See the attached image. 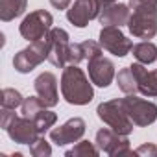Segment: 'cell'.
<instances>
[{"mask_svg":"<svg viewBox=\"0 0 157 157\" xmlns=\"http://www.w3.org/2000/svg\"><path fill=\"white\" fill-rule=\"evenodd\" d=\"M61 93H63V98L72 105H85L94 96L85 72L78 65H67L63 68Z\"/></svg>","mask_w":157,"mask_h":157,"instance_id":"obj_1","label":"cell"},{"mask_svg":"<svg viewBox=\"0 0 157 157\" xmlns=\"http://www.w3.org/2000/svg\"><path fill=\"white\" fill-rule=\"evenodd\" d=\"M52 32V30H50ZM50 48H52V35L48 33L46 37L32 43L28 48L21 50L15 57H13V67L26 74V72H32L37 65H41L44 59H48V54H50Z\"/></svg>","mask_w":157,"mask_h":157,"instance_id":"obj_2","label":"cell"},{"mask_svg":"<svg viewBox=\"0 0 157 157\" xmlns=\"http://www.w3.org/2000/svg\"><path fill=\"white\" fill-rule=\"evenodd\" d=\"M96 113H98L100 120H104L113 131H117L120 135H129L133 126H135L133 120L129 118V115L126 113L120 100H109V102L100 104Z\"/></svg>","mask_w":157,"mask_h":157,"instance_id":"obj_3","label":"cell"},{"mask_svg":"<svg viewBox=\"0 0 157 157\" xmlns=\"http://www.w3.org/2000/svg\"><path fill=\"white\" fill-rule=\"evenodd\" d=\"M128 28L131 35L139 39H151L157 33V6H139L133 8L129 15Z\"/></svg>","mask_w":157,"mask_h":157,"instance_id":"obj_4","label":"cell"},{"mask_svg":"<svg viewBox=\"0 0 157 157\" xmlns=\"http://www.w3.org/2000/svg\"><path fill=\"white\" fill-rule=\"evenodd\" d=\"M120 102L135 126L144 128V126H150L157 120V105L153 102L137 98L135 94H128L126 98H120Z\"/></svg>","mask_w":157,"mask_h":157,"instance_id":"obj_5","label":"cell"},{"mask_svg":"<svg viewBox=\"0 0 157 157\" xmlns=\"http://www.w3.org/2000/svg\"><path fill=\"white\" fill-rule=\"evenodd\" d=\"M52 22H54V19L48 11H44V10L32 11L21 22V35L24 39H28L30 43H35V41H39L50 33Z\"/></svg>","mask_w":157,"mask_h":157,"instance_id":"obj_6","label":"cell"},{"mask_svg":"<svg viewBox=\"0 0 157 157\" xmlns=\"http://www.w3.org/2000/svg\"><path fill=\"white\" fill-rule=\"evenodd\" d=\"M100 44L104 50H107L118 57L128 56L133 48V43L120 32L118 26H104L100 32Z\"/></svg>","mask_w":157,"mask_h":157,"instance_id":"obj_7","label":"cell"},{"mask_svg":"<svg viewBox=\"0 0 157 157\" xmlns=\"http://www.w3.org/2000/svg\"><path fill=\"white\" fill-rule=\"evenodd\" d=\"M100 11H102V0H76L67 10V19L78 28H85L89 21L100 15Z\"/></svg>","mask_w":157,"mask_h":157,"instance_id":"obj_8","label":"cell"},{"mask_svg":"<svg viewBox=\"0 0 157 157\" xmlns=\"http://www.w3.org/2000/svg\"><path fill=\"white\" fill-rule=\"evenodd\" d=\"M96 146L105 151L107 155H131L135 151L129 150V140L126 139V135H120L113 129H100L96 133Z\"/></svg>","mask_w":157,"mask_h":157,"instance_id":"obj_9","label":"cell"},{"mask_svg":"<svg viewBox=\"0 0 157 157\" xmlns=\"http://www.w3.org/2000/svg\"><path fill=\"white\" fill-rule=\"evenodd\" d=\"M6 131L19 144H33L41 137L33 118H28V117H15Z\"/></svg>","mask_w":157,"mask_h":157,"instance_id":"obj_10","label":"cell"},{"mask_svg":"<svg viewBox=\"0 0 157 157\" xmlns=\"http://www.w3.org/2000/svg\"><path fill=\"white\" fill-rule=\"evenodd\" d=\"M85 120L80 118V117H74L70 118L68 122H65L63 126L56 128L50 131V139L52 142H56L57 146H63V144H70V142H78L83 133H85Z\"/></svg>","mask_w":157,"mask_h":157,"instance_id":"obj_11","label":"cell"},{"mask_svg":"<svg viewBox=\"0 0 157 157\" xmlns=\"http://www.w3.org/2000/svg\"><path fill=\"white\" fill-rule=\"evenodd\" d=\"M50 35H52V48L48 54V61L54 67L65 68L68 65V48H70L68 33L61 28H52Z\"/></svg>","mask_w":157,"mask_h":157,"instance_id":"obj_12","label":"cell"},{"mask_svg":"<svg viewBox=\"0 0 157 157\" xmlns=\"http://www.w3.org/2000/svg\"><path fill=\"white\" fill-rule=\"evenodd\" d=\"M35 93L39 96V100L43 102L44 107H54L59 102V94H57V78L52 72H43L35 78L33 82Z\"/></svg>","mask_w":157,"mask_h":157,"instance_id":"obj_13","label":"cell"},{"mask_svg":"<svg viewBox=\"0 0 157 157\" xmlns=\"http://www.w3.org/2000/svg\"><path fill=\"white\" fill-rule=\"evenodd\" d=\"M89 76H91V82L94 85L107 87L115 78V65L111 63V59L98 56V57L89 61Z\"/></svg>","mask_w":157,"mask_h":157,"instance_id":"obj_14","label":"cell"},{"mask_svg":"<svg viewBox=\"0 0 157 157\" xmlns=\"http://www.w3.org/2000/svg\"><path fill=\"white\" fill-rule=\"evenodd\" d=\"M137 82H139V93L148 96V98H153L157 96V70H150L144 68L142 63H133L129 65Z\"/></svg>","mask_w":157,"mask_h":157,"instance_id":"obj_15","label":"cell"},{"mask_svg":"<svg viewBox=\"0 0 157 157\" xmlns=\"http://www.w3.org/2000/svg\"><path fill=\"white\" fill-rule=\"evenodd\" d=\"M100 22L104 26H122V24H128L129 21V6H124V4H107V6H102V11H100Z\"/></svg>","mask_w":157,"mask_h":157,"instance_id":"obj_16","label":"cell"},{"mask_svg":"<svg viewBox=\"0 0 157 157\" xmlns=\"http://www.w3.org/2000/svg\"><path fill=\"white\" fill-rule=\"evenodd\" d=\"M26 10V0H0V19L4 22L13 21Z\"/></svg>","mask_w":157,"mask_h":157,"instance_id":"obj_17","label":"cell"},{"mask_svg":"<svg viewBox=\"0 0 157 157\" xmlns=\"http://www.w3.org/2000/svg\"><path fill=\"white\" fill-rule=\"evenodd\" d=\"M131 52L137 57V61L142 63V65H150V63H153L157 59V46L153 43H148V41L139 43V44H133Z\"/></svg>","mask_w":157,"mask_h":157,"instance_id":"obj_18","label":"cell"},{"mask_svg":"<svg viewBox=\"0 0 157 157\" xmlns=\"http://www.w3.org/2000/svg\"><path fill=\"white\" fill-rule=\"evenodd\" d=\"M117 83H118V87H120L126 94H135V93H139V82H137V78H135L131 67H126V68H122V70L118 72Z\"/></svg>","mask_w":157,"mask_h":157,"instance_id":"obj_19","label":"cell"},{"mask_svg":"<svg viewBox=\"0 0 157 157\" xmlns=\"http://www.w3.org/2000/svg\"><path fill=\"white\" fill-rule=\"evenodd\" d=\"M56 120H57V115L52 113V111H46V107L41 109V111L33 117V122H35V126H37V129H39L41 135H43L48 128H52V126L56 124Z\"/></svg>","mask_w":157,"mask_h":157,"instance_id":"obj_20","label":"cell"},{"mask_svg":"<svg viewBox=\"0 0 157 157\" xmlns=\"http://www.w3.org/2000/svg\"><path fill=\"white\" fill-rule=\"evenodd\" d=\"M2 107H10V109H17L19 105H22L24 98L19 91L15 89H2V96H0Z\"/></svg>","mask_w":157,"mask_h":157,"instance_id":"obj_21","label":"cell"},{"mask_svg":"<svg viewBox=\"0 0 157 157\" xmlns=\"http://www.w3.org/2000/svg\"><path fill=\"white\" fill-rule=\"evenodd\" d=\"M68 157H80V155H85V157H96L98 155V148L94 144H91L89 140H82V142H78L72 150L67 151Z\"/></svg>","mask_w":157,"mask_h":157,"instance_id":"obj_22","label":"cell"},{"mask_svg":"<svg viewBox=\"0 0 157 157\" xmlns=\"http://www.w3.org/2000/svg\"><path fill=\"white\" fill-rule=\"evenodd\" d=\"M21 109H22V117L33 118L41 109H44V105H43V102L39 100V96H30V98H24Z\"/></svg>","mask_w":157,"mask_h":157,"instance_id":"obj_23","label":"cell"},{"mask_svg":"<svg viewBox=\"0 0 157 157\" xmlns=\"http://www.w3.org/2000/svg\"><path fill=\"white\" fill-rule=\"evenodd\" d=\"M80 46H82V52H83V59H87V61H91V59L102 56V44H100V43L83 41V43H80Z\"/></svg>","mask_w":157,"mask_h":157,"instance_id":"obj_24","label":"cell"},{"mask_svg":"<svg viewBox=\"0 0 157 157\" xmlns=\"http://www.w3.org/2000/svg\"><path fill=\"white\" fill-rule=\"evenodd\" d=\"M30 153L33 157H48L52 153V148L50 144L44 140V137H39L33 144H30Z\"/></svg>","mask_w":157,"mask_h":157,"instance_id":"obj_25","label":"cell"},{"mask_svg":"<svg viewBox=\"0 0 157 157\" xmlns=\"http://www.w3.org/2000/svg\"><path fill=\"white\" fill-rule=\"evenodd\" d=\"M2 118H0V126H2L4 129H8V126L11 124V120L17 117L15 115V109H10V107H2Z\"/></svg>","mask_w":157,"mask_h":157,"instance_id":"obj_26","label":"cell"},{"mask_svg":"<svg viewBox=\"0 0 157 157\" xmlns=\"http://www.w3.org/2000/svg\"><path fill=\"white\" fill-rule=\"evenodd\" d=\"M135 155H157V148L153 144H142L135 150Z\"/></svg>","mask_w":157,"mask_h":157,"instance_id":"obj_27","label":"cell"},{"mask_svg":"<svg viewBox=\"0 0 157 157\" xmlns=\"http://www.w3.org/2000/svg\"><path fill=\"white\" fill-rule=\"evenodd\" d=\"M139 6H157V0H129V10Z\"/></svg>","mask_w":157,"mask_h":157,"instance_id":"obj_28","label":"cell"},{"mask_svg":"<svg viewBox=\"0 0 157 157\" xmlns=\"http://www.w3.org/2000/svg\"><path fill=\"white\" fill-rule=\"evenodd\" d=\"M50 4L56 8V10H67L70 6V0H50Z\"/></svg>","mask_w":157,"mask_h":157,"instance_id":"obj_29","label":"cell"},{"mask_svg":"<svg viewBox=\"0 0 157 157\" xmlns=\"http://www.w3.org/2000/svg\"><path fill=\"white\" fill-rule=\"evenodd\" d=\"M117 0H102V6H107V4H115Z\"/></svg>","mask_w":157,"mask_h":157,"instance_id":"obj_30","label":"cell"}]
</instances>
